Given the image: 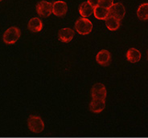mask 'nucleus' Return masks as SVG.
Segmentation results:
<instances>
[{
	"instance_id": "nucleus-10",
	"label": "nucleus",
	"mask_w": 148,
	"mask_h": 138,
	"mask_svg": "<svg viewBox=\"0 0 148 138\" xmlns=\"http://www.w3.org/2000/svg\"><path fill=\"white\" fill-rule=\"evenodd\" d=\"M27 27L31 32L38 33L43 29V22L39 18L34 17L29 20V22L27 23Z\"/></svg>"
},
{
	"instance_id": "nucleus-9",
	"label": "nucleus",
	"mask_w": 148,
	"mask_h": 138,
	"mask_svg": "<svg viewBox=\"0 0 148 138\" xmlns=\"http://www.w3.org/2000/svg\"><path fill=\"white\" fill-rule=\"evenodd\" d=\"M59 39L63 43H69L74 37V31L69 27L62 28L58 34Z\"/></svg>"
},
{
	"instance_id": "nucleus-2",
	"label": "nucleus",
	"mask_w": 148,
	"mask_h": 138,
	"mask_svg": "<svg viewBox=\"0 0 148 138\" xmlns=\"http://www.w3.org/2000/svg\"><path fill=\"white\" fill-rule=\"evenodd\" d=\"M75 29L81 35H89L92 30V23L87 18H81L75 22Z\"/></svg>"
},
{
	"instance_id": "nucleus-20",
	"label": "nucleus",
	"mask_w": 148,
	"mask_h": 138,
	"mask_svg": "<svg viewBox=\"0 0 148 138\" xmlns=\"http://www.w3.org/2000/svg\"><path fill=\"white\" fill-rule=\"evenodd\" d=\"M1 1H2V0H0V2H1Z\"/></svg>"
},
{
	"instance_id": "nucleus-8",
	"label": "nucleus",
	"mask_w": 148,
	"mask_h": 138,
	"mask_svg": "<svg viewBox=\"0 0 148 138\" xmlns=\"http://www.w3.org/2000/svg\"><path fill=\"white\" fill-rule=\"evenodd\" d=\"M96 60L97 64L101 66H108L111 60V54L107 50H101L97 54Z\"/></svg>"
},
{
	"instance_id": "nucleus-7",
	"label": "nucleus",
	"mask_w": 148,
	"mask_h": 138,
	"mask_svg": "<svg viewBox=\"0 0 148 138\" xmlns=\"http://www.w3.org/2000/svg\"><path fill=\"white\" fill-rule=\"evenodd\" d=\"M68 5L63 1H56L52 3V13L58 17H62L66 15Z\"/></svg>"
},
{
	"instance_id": "nucleus-3",
	"label": "nucleus",
	"mask_w": 148,
	"mask_h": 138,
	"mask_svg": "<svg viewBox=\"0 0 148 138\" xmlns=\"http://www.w3.org/2000/svg\"><path fill=\"white\" fill-rule=\"evenodd\" d=\"M20 38V30L16 27L8 28L3 34V42L7 44H14Z\"/></svg>"
},
{
	"instance_id": "nucleus-15",
	"label": "nucleus",
	"mask_w": 148,
	"mask_h": 138,
	"mask_svg": "<svg viewBox=\"0 0 148 138\" xmlns=\"http://www.w3.org/2000/svg\"><path fill=\"white\" fill-rule=\"evenodd\" d=\"M137 15L141 20H148V3L141 4L137 10Z\"/></svg>"
},
{
	"instance_id": "nucleus-19",
	"label": "nucleus",
	"mask_w": 148,
	"mask_h": 138,
	"mask_svg": "<svg viewBox=\"0 0 148 138\" xmlns=\"http://www.w3.org/2000/svg\"><path fill=\"white\" fill-rule=\"evenodd\" d=\"M147 58H148V53H147Z\"/></svg>"
},
{
	"instance_id": "nucleus-11",
	"label": "nucleus",
	"mask_w": 148,
	"mask_h": 138,
	"mask_svg": "<svg viewBox=\"0 0 148 138\" xmlns=\"http://www.w3.org/2000/svg\"><path fill=\"white\" fill-rule=\"evenodd\" d=\"M106 108V101L92 99L89 105V109L94 113H100Z\"/></svg>"
},
{
	"instance_id": "nucleus-4",
	"label": "nucleus",
	"mask_w": 148,
	"mask_h": 138,
	"mask_svg": "<svg viewBox=\"0 0 148 138\" xmlns=\"http://www.w3.org/2000/svg\"><path fill=\"white\" fill-rule=\"evenodd\" d=\"M106 96H107V91H106V88L105 87L104 84H101V83H97L92 87V88H91L92 99L106 101Z\"/></svg>"
},
{
	"instance_id": "nucleus-5",
	"label": "nucleus",
	"mask_w": 148,
	"mask_h": 138,
	"mask_svg": "<svg viewBox=\"0 0 148 138\" xmlns=\"http://www.w3.org/2000/svg\"><path fill=\"white\" fill-rule=\"evenodd\" d=\"M36 11L42 17H48L52 13V3L48 1H40L36 5Z\"/></svg>"
},
{
	"instance_id": "nucleus-12",
	"label": "nucleus",
	"mask_w": 148,
	"mask_h": 138,
	"mask_svg": "<svg viewBox=\"0 0 148 138\" xmlns=\"http://www.w3.org/2000/svg\"><path fill=\"white\" fill-rule=\"evenodd\" d=\"M141 52L134 48H130L126 52V59L130 63L135 64L141 60Z\"/></svg>"
},
{
	"instance_id": "nucleus-18",
	"label": "nucleus",
	"mask_w": 148,
	"mask_h": 138,
	"mask_svg": "<svg viewBox=\"0 0 148 138\" xmlns=\"http://www.w3.org/2000/svg\"><path fill=\"white\" fill-rule=\"evenodd\" d=\"M99 1L100 0H88V3L94 8L97 6H99Z\"/></svg>"
},
{
	"instance_id": "nucleus-16",
	"label": "nucleus",
	"mask_w": 148,
	"mask_h": 138,
	"mask_svg": "<svg viewBox=\"0 0 148 138\" xmlns=\"http://www.w3.org/2000/svg\"><path fill=\"white\" fill-rule=\"evenodd\" d=\"M106 25L110 31H116L118 30L120 27V20L115 19L114 17L109 16L107 19H106Z\"/></svg>"
},
{
	"instance_id": "nucleus-1",
	"label": "nucleus",
	"mask_w": 148,
	"mask_h": 138,
	"mask_svg": "<svg viewBox=\"0 0 148 138\" xmlns=\"http://www.w3.org/2000/svg\"><path fill=\"white\" fill-rule=\"evenodd\" d=\"M27 127L34 133H40L45 130V123L39 116L32 115L27 120Z\"/></svg>"
},
{
	"instance_id": "nucleus-13",
	"label": "nucleus",
	"mask_w": 148,
	"mask_h": 138,
	"mask_svg": "<svg viewBox=\"0 0 148 138\" xmlns=\"http://www.w3.org/2000/svg\"><path fill=\"white\" fill-rule=\"evenodd\" d=\"M93 15L95 18L100 20H106L109 17V10L101 6L93 8Z\"/></svg>"
},
{
	"instance_id": "nucleus-17",
	"label": "nucleus",
	"mask_w": 148,
	"mask_h": 138,
	"mask_svg": "<svg viewBox=\"0 0 148 138\" xmlns=\"http://www.w3.org/2000/svg\"><path fill=\"white\" fill-rule=\"evenodd\" d=\"M113 5H114V0H100L99 1V6L104 8H106L108 10Z\"/></svg>"
},
{
	"instance_id": "nucleus-14",
	"label": "nucleus",
	"mask_w": 148,
	"mask_h": 138,
	"mask_svg": "<svg viewBox=\"0 0 148 138\" xmlns=\"http://www.w3.org/2000/svg\"><path fill=\"white\" fill-rule=\"evenodd\" d=\"M79 13L83 18H87L93 13V7L88 2H85L80 6Z\"/></svg>"
},
{
	"instance_id": "nucleus-6",
	"label": "nucleus",
	"mask_w": 148,
	"mask_h": 138,
	"mask_svg": "<svg viewBox=\"0 0 148 138\" xmlns=\"http://www.w3.org/2000/svg\"><path fill=\"white\" fill-rule=\"evenodd\" d=\"M126 14L125 7L120 3H114V5L109 9V16L114 17L115 19L121 20L123 19Z\"/></svg>"
}]
</instances>
